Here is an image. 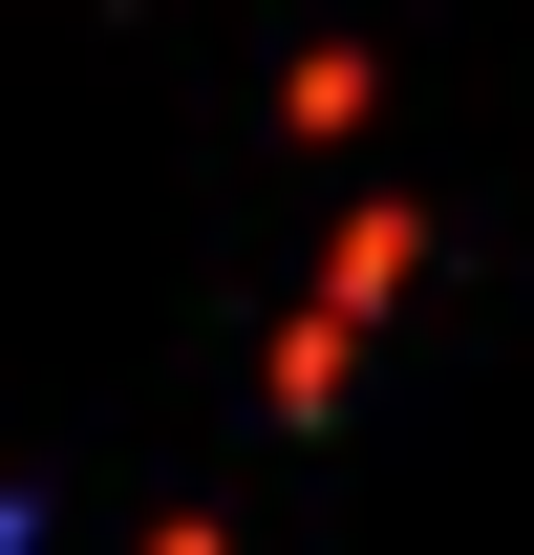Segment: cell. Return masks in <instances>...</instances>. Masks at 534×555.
<instances>
[{
  "mask_svg": "<svg viewBox=\"0 0 534 555\" xmlns=\"http://www.w3.org/2000/svg\"><path fill=\"white\" fill-rule=\"evenodd\" d=\"M406 278H428V193H385V171H364V193H342V235H321V278H300V321L385 343V299H406Z\"/></svg>",
  "mask_w": 534,
  "mask_h": 555,
  "instance_id": "cell-1",
  "label": "cell"
},
{
  "mask_svg": "<svg viewBox=\"0 0 534 555\" xmlns=\"http://www.w3.org/2000/svg\"><path fill=\"white\" fill-rule=\"evenodd\" d=\"M364 107H385V65H364V43H321V65H278V129H300V150H364Z\"/></svg>",
  "mask_w": 534,
  "mask_h": 555,
  "instance_id": "cell-2",
  "label": "cell"
},
{
  "mask_svg": "<svg viewBox=\"0 0 534 555\" xmlns=\"http://www.w3.org/2000/svg\"><path fill=\"white\" fill-rule=\"evenodd\" d=\"M150 555H236V513H150Z\"/></svg>",
  "mask_w": 534,
  "mask_h": 555,
  "instance_id": "cell-3",
  "label": "cell"
},
{
  "mask_svg": "<svg viewBox=\"0 0 534 555\" xmlns=\"http://www.w3.org/2000/svg\"><path fill=\"white\" fill-rule=\"evenodd\" d=\"M0 555H22V470H0Z\"/></svg>",
  "mask_w": 534,
  "mask_h": 555,
  "instance_id": "cell-4",
  "label": "cell"
}]
</instances>
